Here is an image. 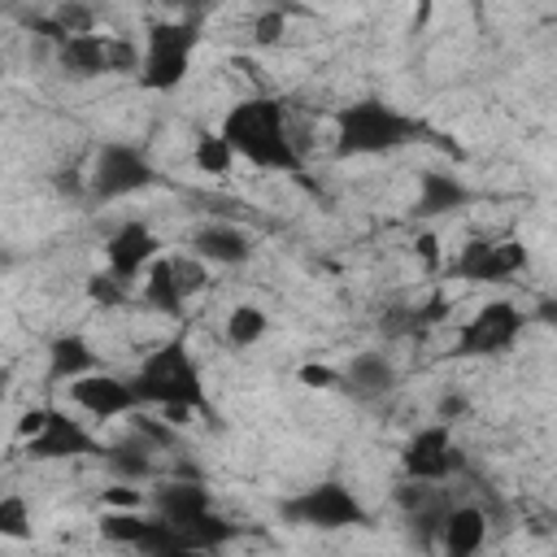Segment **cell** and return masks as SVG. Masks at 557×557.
<instances>
[{
  "mask_svg": "<svg viewBox=\"0 0 557 557\" xmlns=\"http://www.w3.org/2000/svg\"><path fill=\"white\" fill-rule=\"evenodd\" d=\"M522 326L527 313L513 300H487L453 331V357H500L518 344Z\"/></svg>",
  "mask_w": 557,
  "mask_h": 557,
  "instance_id": "obj_8",
  "label": "cell"
},
{
  "mask_svg": "<svg viewBox=\"0 0 557 557\" xmlns=\"http://www.w3.org/2000/svg\"><path fill=\"white\" fill-rule=\"evenodd\" d=\"M139 300H144L148 309H157V313H170V318L191 305V300L183 296L174 270H170V257H152V265L139 274Z\"/></svg>",
  "mask_w": 557,
  "mask_h": 557,
  "instance_id": "obj_21",
  "label": "cell"
},
{
  "mask_svg": "<svg viewBox=\"0 0 557 557\" xmlns=\"http://www.w3.org/2000/svg\"><path fill=\"white\" fill-rule=\"evenodd\" d=\"M191 165H196L200 174H209V178H226V174L235 170V152H231V144H226L218 131H205V135H196Z\"/></svg>",
  "mask_w": 557,
  "mask_h": 557,
  "instance_id": "obj_24",
  "label": "cell"
},
{
  "mask_svg": "<svg viewBox=\"0 0 557 557\" xmlns=\"http://www.w3.org/2000/svg\"><path fill=\"white\" fill-rule=\"evenodd\" d=\"M0 540H30V505L26 496H0Z\"/></svg>",
  "mask_w": 557,
  "mask_h": 557,
  "instance_id": "obj_25",
  "label": "cell"
},
{
  "mask_svg": "<svg viewBox=\"0 0 557 557\" xmlns=\"http://www.w3.org/2000/svg\"><path fill=\"white\" fill-rule=\"evenodd\" d=\"M96 457L109 466V474H113L117 483H152V479H157V457H152V448H148L144 440H135L131 431H126V440L100 448Z\"/></svg>",
  "mask_w": 557,
  "mask_h": 557,
  "instance_id": "obj_19",
  "label": "cell"
},
{
  "mask_svg": "<svg viewBox=\"0 0 557 557\" xmlns=\"http://www.w3.org/2000/svg\"><path fill=\"white\" fill-rule=\"evenodd\" d=\"M461 413H466V396H444V400H440V409H435V418H440V422H448V426H453Z\"/></svg>",
  "mask_w": 557,
  "mask_h": 557,
  "instance_id": "obj_30",
  "label": "cell"
},
{
  "mask_svg": "<svg viewBox=\"0 0 557 557\" xmlns=\"http://www.w3.org/2000/svg\"><path fill=\"white\" fill-rule=\"evenodd\" d=\"M200 44V17H161L148 26L144 35V52H139V87L144 91H174L187 83L191 74V57Z\"/></svg>",
  "mask_w": 557,
  "mask_h": 557,
  "instance_id": "obj_4",
  "label": "cell"
},
{
  "mask_svg": "<svg viewBox=\"0 0 557 557\" xmlns=\"http://www.w3.org/2000/svg\"><path fill=\"white\" fill-rule=\"evenodd\" d=\"M131 387H135V400L148 405V409H161V405H187L196 413L209 409L200 366H196V357L183 339L148 348L135 366V374H131Z\"/></svg>",
  "mask_w": 557,
  "mask_h": 557,
  "instance_id": "obj_3",
  "label": "cell"
},
{
  "mask_svg": "<svg viewBox=\"0 0 557 557\" xmlns=\"http://www.w3.org/2000/svg\"><path fill=\"white\" fill-rule=\"evenodd\" d=\"M57 65L74 78H100V74H122L139 65V48L122 35H100V30H78L57 44Z\"/></svg>",
  "mask_w": 557,
  "mask_h": 557,
  "instance_id": "obj_9",
  "label": "cell"
},
{
  "mask_svg": "<svg viewBox=\"0 0 557 557\" xmlns=\"http://www.w3.org/2000/svg\"><path fill=\"white\" fill-rule=\"evenodd\" d=\"M22 453L30 461H70V457H87V453H100V444L91 440V431L70 418V409H44V422L35 435L22 440Z\"/></svg>",
  "mask_w": 557,
  "mask_h": 557,
  "instance_id": "obj_13",
  "label": "cell"
},
{
  "mask_svg": "<svg viewBox=\"0 0 557 557\" xmlns=\"http://www.w3.org/2000/svg\"><path fill=\"white\" fill-rule=\"evenodd\" d=\"M305 387H339V370H331V366H300V374H296Z\"/></svg>",
  "mask_w": 557,
  "mask_h": 557,
  "instance_id": "obj_28",
  "label": "cell"
},
{
  "mask_svg": "<svg viewBox=\"0 0 557 557\" xmlns=\"http://www.w3.org/2000/svg\"><path fill=\"white\" fill-rule=\"evenodd\" d=\"M396 361L383 352V348H366V352H352L348 366L339 370V387L357 400H383L392 387H396Z\"/></svg>",
  "mask_w": 557,
  "mask_h": 557,
  "instance_id": "obj_18",
  "label": "cell"
},
{
  "mask_svg": "<svg viewBox=\"0 0 557 557\" xmlns=\"http://www.w3.org/2000/svg\"><path fill=\"white\" fill-rule=\"evenodd\" d=\"M65 387H70V405H74L78 413L96 418V422H113V418H126V413L139 405V400H135V387H131V379H122V374H109L104 366H96V370H87V374L70 379Z\"/></svg>",
  "mask_w": 557,
  "mask_h": 557,
  "instance_id": "obj_12",
  "label": "cell"
},
{
  "mask_svg": "<svg viewBox=\"0 0 557 557\" xmlns=\"http://www.w3.org/2000/svg\"><path fill=\"white\" fill-rule=\"evenodd\" d=\"M470 200H474V191H470L453 170H422L409 213H413L418 222H435V218H444V213L466 209Z\"/></svg>",
  "mask_w": 557,
  "mask_h": 557,
  "instance_id": "obj_16",
  "label": "cell"
},
{
  "mask_svg": "<svg viewBox=\"0 0 557 557\" xmlns=\"http://www.w3.org/2000/svg\"><path fill=\"white\" fill-rule=\"evenodd\" d=\"M126 431H131L135 440H144L152 453L178 448V426H174V422H165L161 413H148V405H135V409L126 413Z\"/></svg>",
  "mask_w": 557,
  "mask_h": 557,
  "instance_id": "obj_23",
  "label": "cell"
},
{
  "mask_svg": "<svg viewBox=\"0 0 557 557\" xmlns=\"http://www.w3.org/2000/svg\"><path fill=\"white\" fill-rule=\"evenodd\" d=\"M157 165L148 161V152L139 144H122V139H104L96 148V161L87 170V196L96 205H113L126 196H139L157 183Z\"/></svg>",
  "mask_w": 557,
  "mask_h": 557,
  "instance_id": "obj_5",
  "label": "cell"
},
{
  "mask_svg": "<svg viewBox=\"0 0 557 557\" xmlns=\"http://www.w3.org/2000/svg\"><path fill=\"white\" fill-rule=\"evenodd\" d=\"M174 17H200V13H209L218 0H161Z\"/></svg>",
  "mask_w": 557,
  "mask_h": 557,
  "instance_id": "obj_29",
  "label": "cell"
},
{
  "mask_svg": "<svg viewBox=\"0 0 557 557\" xmlns=\"http://www.w3.org/2000/svg\"><path fill=\"white\" fill-rule=\"evenodd\" d=\"M487 527H492V518L474 500H448V509L440 513V527H435V548L448 557H474L487 544Z\"/></svg>",
  "mask_w": 557,
  "mask_h": 557,
  "instance_id": "obj_15",
  "label": "cell"
},
{
  "mask_svg": "<svg viewBox=\"0 0 557 557\" xmlns=\"http://www.w3.org/2000/svg\"><path fill=\"white\" fill-rule=\"evenodd\" d=\"M187 252L200 257L205 265H244L252 257V235L235 222H205L191 231Z\"/></svg>",
  "mask_w": 557,
  "mask_h": 557,
  "instance_id": "obj_17",
  "label": "cell"
},
{
  "mask_svg": "<svg viewBox=\"0 0 557 557\" xmlns=\"http://www.w3.org/2000/svg\"><path fill=\"white\" fill-rule=\"evenodd\" d=\"M218 135L231 144L235 161L265 170V174H300V148L287 122V104L274 96H248L235 100L218 126Z\"/></svg>",
  "mask_w": 557,
  "mask_h": 557,
  "instance_id": "obj_1",
  "label": "cell"
},
{
  "mask_svg": "<svg viewBox=\"0 0 557 557\" xmlns=\"http://www.w3.org/2000/svg\"><path fill=\"white\" fill-rule=\"evenodd\" d=\"M152 257H161V239H157V231H152L148 222H139V218L122 222V226L104 239V270H113V274L126 278V283H135V278L152 265Z\"/></svg>",
  "mask_w": 557,
  "mask_h": 557,
  "instance_id": "obj_14",
  "label": "cell"
},
{
  "mask_svg": "<svg viewBox=\"0 0 557 557\" xmlns=\"http://www.w3.org/2000/svg\"><path fill=\"white\" fill-rule=\"evenodd\" d=\"M426 126L396 104H383L379 96L352 100L335 113V135L331 148L335 157H387L396 148H409Z\"/></svg>",
  "mask_w": 557,
  "mask_h": 557,
  "instance_id": "obj_2",
  "label": "cell"
},
{
  "mask_svg": "<svg viewBox=\"0 0 557 557\" xmlns=\"http://www.w3.org/2000/svg\"><path fill=\"white\" fill-rule=\"evenodd\" d=\"M100 535L109 544H122V548H135V553H148V557H183V553H191V540L174 522L152 513L148 505L144 509H104Z\"/></svg>",
  "mask_w": 557,
  "mask_h": 557,
  "instance_id": "obj_7",
  "label": "cell"
},
{
  "mask_svg": "<svg viewBox=\"0 0 557 557\" xmlns=\"http://www.w3.org/2000/svg\"><path fill=\"white\" fill-rule=\"evenodd\" d=\"M453 278L461 283H509L527 270V248L509 235H474L457 248V257L448 261Z\"/></svg>",
  "mask_w": 557,
  "mask_h": 557,
  "instance_id": "obj_10",
  "label": "cell"
},
{
  "mask_svg": "<svg viewBox=\"0 0 557 557\" xmlns=\"http://www.w3.org/2000/svg\"><path fill=\"white\" fill-rule=\"evenodd\" d=\"M265 331H270V318H265L261 305H235L226 313V331L222 335H226L231 348H257L265 339Z\"/></svg>",
  "mask_w": 557,
  "mask_h": 557,
  "instance_id": "obj_22",
  "label": "cell"
},
{
  "mask_svg": "<svg viewBox=\"0 0 557 557\" xmlns=\"http://www.w3.org/2000/svg\"><path fill=\"white\" fill-rule=\"evenodd\" d=\"M278 513L292 527H309V531H344V527H366L370 522V513L357 500V492L348 483H339V479H322V483L287 496L278 505Z\"/></svg>",
  "mask_w": 557,
  "mask_h": 557,
  "instance_id": "obj_6",
  "label": "cell"
},
{
  "mask_svg": "<svg viewBox=\"0 0 557 557\" xmlns=\"http://www.w3.org/2000/svg\"><path fill=\"white\" fill-rule=\"evenodd\" d=\"M87 296H91V305H100V309H117V305H126L131 283L117 278L113 270H96V274L87 278Z\"/></svg>",
  "mask_w": 557,
  "mask_h": 557,
  "instance_id": "obj_26",
  "label": "cell"
},
{
  "mask_svg": "<svg viewBox=\"0 0 557 557\" xmlns=\"http://www.w3.org/2000/svg\"><path fill=\"white\" fill-rule=\"evenodd\" d=\"M413 248H418V252H422V257H426L431 265L440 261V248H435V235H418V239H413Z\"/></svg>",
  "mask_w": 557,
  "mask_h": 557,
  "instance_id": "obj_32",
  "label": "cell"
},
{
  "mask_svg": "<svg viewBox=\"0 0 557 557\" xmlns=\"http://www.w3.org/2000/svg\"><path fill=\"white\" fill-rule=\"evenodd\" d=\"M96 366H100V352L83 335L70 331V335H57L48 344V370H44V379L48 383H70V379H78V374H87Z\"/></svg>",
  "mask_w": 557,
  "mask_h": 557,
  "instance_id": "obj_20",
  "label": "cell"
},
{
  "mask_svg": "<svg viewBox=\"0 0 557 557\" xmlns=\"http://www.w3.org/2000/svg\"><path fill=\"white\" fill-rule=\"evenodd\" d=\"M283 35H287V13L283 9H261L252 17V44L257 48H274Z\"/></svg>",
  "mask_w": 557,
  "mask_h": 557,
  "instance_id": "obj_27",
  "label": "cell"
},
{
  "mask_svg": "<svg viewBox=\"0 0 557 557\" xmlns=\"http://www.w3.org/2000/svg\"><path fill=\"white\" fill-rule=\"evenodd\" d=\"M400 470H405V479H422V483H448V479H457L466 470V457H461V448L453 440V426L440 422V418L426 422V426H418L405 440V448H400Z\"/></svg>",
  "mask_w": 557,
  "mask_h": 557,
  "instance_id": "obj_11",
  "label": "cell"
},
{
  "mask_svg": "<svg viewBox=\"0 0 557 557\" xmlns=\"http://www.w3.org/2000/svg\"><path fill=\"white\" fill-rule=\"evenodd\" d=\"M39 422H44V409H26L22 413V422H17V435L26 440V435H35L39 431Z\"/></svg>",
  "mask_w": 557,
  "mask_h": 557,
  "instance_id": "obj_31",
  "label": "cell"
}]
</instances>
